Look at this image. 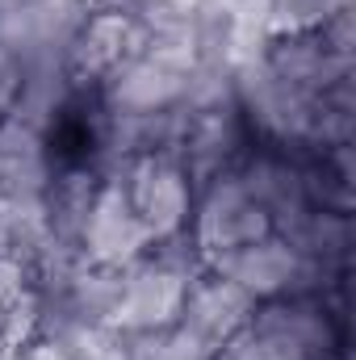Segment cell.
Returning a JSON list of instances; mask_svg holds the SVG:
<instances>
[{"label": "cell", "mask_w": 356, "mask_h": 360, "mask_svg": "<svg viewBox=\"0 0 356 360\" xmlns=\"http://www.w3.org/2000/svg\"><path fill=\"white\" fill-rule=\"evenodd\" d=\"M331 323L319 306L302 297L256 302L252 319L222 344L231 360H327L331 356Z\"/></svg>", "instance_id": "obj_1"}, {"label": "cell", "mask_w": 356, "mask_h": 360, "mask_svg": "<svg viewBox=\"0 0 356 360\" xmlns=\"http://www.w3.org/2000/svg\"><path fill=\"white\" fill-rule=\"evenodd\" d=\"M122 188L130 197V210L139 214V222L147 226V235L155 243L180 239V231L189 226L193 214V180L180 168L177 155H139L126 164Z\"/></svg>", "instance_id": "obj_4"}, {"label": "cell", "mask_w": 356, "mask_h": 360, "mask_svg": "<svg viewBox=\"0 0 356 360\" xmlns=\"http://www.w3.org/2000/svg\"><path fill=\"white\" fill-rule=\"evenodd\" d=\"M13 360H72L59 344H51V340H34V344H25L21 352H13Z\"/></svg>", "instance_id": "obj_12"}, {"label": "cell", "mask_w": 356, "mask_h": 360, "mask_svg": "<svg viewBox=\"0 0 356 360\" xmlns=\"http://www.w3.org/2000/svg\"><path fill=\"white\" fill-rule=\"evenodd\" d=\"M21 80H25V63L0 46V117H8V113H13L17 92H21Z\"/></svg>", "instance_id": "obj_11"}, {"label": "cell", "mask_w": 356, "mask_h": 360, "mask_svg": "<svg viewBox=\"0 0 356 360\" xmlns=\"http://www.w3.org/2000/svg\"><path fill=\"white\" fill-rule=\"evenodd\" d=\"M147 243H155L147 235V226L139 222V214L130 210V197L122 188V180H105L96 184L89 214L80 222V252L89 264H105V269H126L134 264Z\"/></svg>", "instance_id": "obj_6"}, {"label": "cell", "mask_w": 356, "mask_h": 360, "mask_svg": "<svg viewBox=\"0 0 356 360\" xmlns=\"http://www.w3.org/2000/svg\"><path fill=\"white\" fill-rule=\"evenodd\" d=\"M184 101V76L160 68L155 59H147L143 51H134L130 59H122L109 76H105V105L117 117H143V113H164L177 109Z\"/></svg>", "instance_id": "obj_8"}, {"label": "cell", "mask_w": 356, "mask_h": 360, "mask_svg": "<svg viewBox=\"0 0 356 360\" xmlns=\"http://www.w3.org/2000/svg\"><path fill=\"white\" fill-rule=\"evenodd\" d=\"M348 4L352 0H272V34L319 30L327 17H336Z\"/></svg>", "instance_id": "obj_10"}, {"label": "cell", "mask_w": 356, "mask_h": 360, "mask_svg": "<svg viewBox=\"0 0 356 360\" xmlns=\"http://www.w3.org/2000/svg\"><path fill=\"white\" fill-rule=\"evenodd\" d=\"M143 42V25L130 17V8H101L80 21L63 51L68 80H105L122 59H130Z\"/></svg>", "instance_id": "obj_7"}, {"label": "cell", "mask_w": 356, "mask_h": 360, "mask_svg": "<svg viewBox=\"0 0 356 360\" xmlns=\"http://www.w3.org/2000/svg\"><path fill=\"white\" fill-rule=\"evenodd\" d=\"M189 281H193V272L177 260H168V256H160V260L139 256L134 264L122 269V293H117L109 327L122 331V335L177 327Z\"/></svg>", "instance_id": "obj_2"}, {"label": "cell", "mask_w": 356, "mask_h": 360, "mask_svg": "<svg viewBox=\"0 0 356 360\" xmlns=\"http://www.w3.org/2000/svg\"><path fill=\"white\" fill-rule=\"evenodd\" d=\"M256 310V297H248L239 285L222 281V276H193L189 281V293H184V310H180V323L201 335L210 348L222 352V344L252 319Z\"/></svg>", "instance_id": "obj_9"}, {"label": "cell", "mask_w": 356, "mask_h": 360, "mask_svg": "<svg viewBox=\"0 0 356 360\" xmlns=\"http://www.w3.org/2000/svg\"><path fill=\"white\" fill-rule=\"evenodd\" d=\"M310 264L314 260H306L285 235L272 231V235L248 243V248L214 256L205 269L214 272V276H222V281H231V285H239L256 302H272V297H293L298 285H302V276L310 272Z\"/></svg>", "instance_id": "obj_5"}, {"label": "cell", "mask_w": 356, "mask_h": 360, "mask_svg": "<svg viewBox=\"0 0 356 360\" xmlns=\"http://www.w3.org/2000/svg\"><path fill=\"white\" fill-rule=\"evenodd\" d=\"M272 235V218L265 205L252 201V193L243 188V180L235 172L210 180L197 218H193V252L201 256V264H210L214 256H227L235 248H248L256 239Z\"/></svg>", "instance_id": "obj_3"}]
</instances>
